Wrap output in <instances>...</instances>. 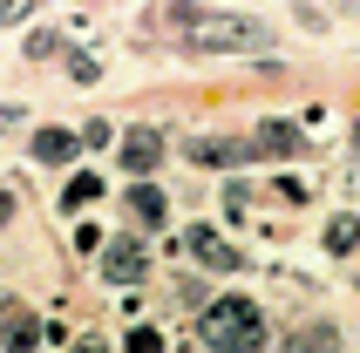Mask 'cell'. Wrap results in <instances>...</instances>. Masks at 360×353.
I'll use <instances>...</instances> for the list:
<instances>
[{
    "label": "cell",
    "mask_w": 360,
    "mask_h": 353,
    "mask_svg": "<svg viewBox=\"0 0 360 353\" xmlns=\"http://www.w3.org/2000/svg\"><path fill=\"white\" fill-rule=\"evenodd\" d=\"M75 353H109V347H102V340H82V347Z\"/></svg>",
    "instance_id": "d6986e66"
},
{
    "label": "cell",
    "mask_w": 360,
    "mask_h": 353,
    "mask_svg": "<svg viewBox=\"0 0 360 353\" xmlns=\"http://www.w3.org/2000/svg\"><path fill=\"white\" fill-rule=\"evenodd\" d=\"M122 353H163V333L157 326H129L122 333Z\"/></svg>",
    "instance_id": "5bb4252c"
},
{
    "label": "cell",
    "mask_w": 360,
    "mask_h": 353,
    "mask_svg": "<svg viewBox=\"0 0 360 353\" xmlns=\"http://www.w3.org/2000/svg\"><path fill=\"white\" fill-rule=\"evenodd\" d=\"M34 340H41V326H34L27 306H7V313H0V347L7 353H34Z\"/></svg>",
    "instance_id": "ba28073f"
},
{
    "label": "cell",
    "mask_w": 360,
    "mask_h": 353,
    "mask_svg": "<svg viewBox=\"0 0 360 353\" xmlns=\"http://www.w3.org/2000/svg\"><path fill=\"white\" fill-rule=\"evenodd\" d=\"M285 353H333V326H306L300 340H285Z\"/></svg>",
    "instance_id": "4fadbf2b"
},
{
    "label": "cell",
    "mask_w": 360,
    "mask_h": 353,
    "mask_svg": "<svg viewBox=\"0 0 360 353\" xmlns=\"http://www.w3.org/2000/svg\"><path fill=\"white\" fill-rule=\"evenodd\" d=\"M252 150H265V157H292V150H300V129H292V122H265L259 136H252Z\"/></svg>",
    "instance_id": "30bf717a"
},
{
    "label": "cell",
    "mask_w": 360,
    "mask_h": 353,
    "mask_svg": "<svg viewBox=\"0 0 360 353\" xmlns=\"http://www.w3.org/2000/svg\"><path fill=\"white\" fill-rule=\"evenodd\" d=\"M122 211L136 217V224H163V217H170V197H163L157 184H129V191H122Z\"/></svg>",
    "instance_id": "52a82bcc"
},
{
    "label": "cell",
    "mask_w": 360,
    "mask_h": 353,
    "mask_svg": "<svg viewBox=\"0 0 360 353\" xmlns=\"http://www.w3.org/2000/svg\"><path fill=\"white\" fill-rule=\"evenodd\" d=\"M191 252H198L211 272H238V265H245V258H238V245H231V238H218L211 224H198V231H191Z\"/></svg>",
    "instance_id": "8992f818"
},
{
    "label": "cell",
    "mask_w": 360,
    "mask_h": 353,
    "mask_svg": "<svg viewBox=\"0 0 360 353\" xmlns=\"http://www.w3.org/2000/svg\"><path fill=\"white\" fill-rule=\"evenodd\" d=\"M170 41H184V48H198V55H224V48H272V27L252 14H224V7H170Z\"/></svg>",
    "instance_id": "6da1fadb"
},
{
    "label": "cell",
    "mask_w": 360,
    "mask_h": 353,
    "mask_svg": "<svg viewBox=\"0 0 360 353\" xmlns=\"http://www.w3.org/2000/svg\"><path fill=\"white\" fill-rule=\"evenodd\" d=\"M34 14V0H0V27H14V20Z\"/></svg>",
    "instance_id": "9a60e30c"
},
{
    "label": "cell",
    "mask_w": 360,
    "mask_h": 353,
    "mask_svg": "<svg viewBox=\"0 0 360 353\" xmlns=\"http://www.w3.org/2000/svg\"><path fill=\"white\" fill-rule=\"evenodd\" d=\"M75 150H82V136H75V129H34V157H41V163L68 170V163H75Z\"/></svg>",
    "instance_id": "9c48e42d"
},
{
    "label": "cell",
    "mask_w": 360,
    "mask_h": 353,
    "mask_svg": "<svg viewBox=\"0 0 360 353\" xmlns=\"http://www.w3.org/2000/svg\"><path fill=\"white\" fill-rule=\"evenodd\" d=\"M143 272H150V258H143V245L136 238H102V278L109 285H143Z\"/></svg>",
    "instance_id": "3957f363"
},
{
    "label": "cell",
    "mask_w": 360,
    "mask_h": 353,
    "mask_svg": "<svg viewBox=\"0 0 360 353\" xmlns=\"http://www.w3.org/2000/svg\"><path fill=\"white\" fill-rule=\"evenodd\" d=\"M7 224H14V197L0 191V231H7Z\"/></svg>",
    "instance_id": "ac0fdd59"
},
{
    "label": "cell",
    "mask_w": 360,
    "mask_h": 353,
    "mask_svg": "<svg viewBox=\"0 0 360 353\" xmlns=\"http://www.w3.org/2000/svg\"><path fill=\"white\" fill-rule=\"evenodd\" d=\"M68 75H75V82H96L102 68H96V61H89V55H68Z\"/></svg>",
    "instance_id": "e0dca14e"
},
{
    "label": "cell",
    "mask_w": 360,
    "mask_h": 353,
    "mask_svg": "<svg viewBox=\"0 0 360 353\" xmlns=\"http://www.w3.org/2000/svg\"><path fill=\"white\" fill-rule=\"evenodd\" d=\"M96 197H102V176H89V170H82V176H68L61 204H68V211H82V204H96Z\"/></svg>",
    "instance_id": "8fae6325"
},
{
    "label": "cell",
    "mask_w": 360,
    "mask_h": 353,
    "mask_svg": "<svg viewBox=\"0 0 360 353\" xmlns=\"http://www.w3.org/2000/svg\"><path fill=\"white\" fill-rule=\"evenodd\" d=\"M27 55H34V61H48V55H61V34H34V41H27Z\"/></svg>",
    "instance_id": "2e32d148"
},
{
    "label": "cell",
    "mask_w": 360,
    "mask_h": 353,
    "mask_svg": "<svg viewBox=\"0 0 360 353\" xmlns=\"http://www.w3.org/2000/svg\"><path fill=\"white\" fill-rule=\"evenodd\" d=\"M360 245V217H333V224H326V252L340 258V252H354Z\"/></svg>",
    "instance_id": "7c38bea8"
},
{
    "label": "cell",
    "mask_w": 360,
    "mask_h": 353,
    "mask_svg": "<svg viewBox=\"0 0 360 353\" xmlns=\"http://www.w3.org/2000/svg\"><path fill=\"white\" fill-rule=\"evenodd\" d=\"M198 333H204V347H211V353H259V347H265V313L252 306V299L224 293V299L204 306Z\"/></svg>",
    "instance_id": "7a4b0ae2"
},
{
    "label": "cell",
    "mask_w": 360,
    "mask_h": 353,
    "mask_svg": "<svg viewBox=\"0 0 360 353\" xmlns=\"http://www.w3.org/2000/svg\"><path fill=\"white\" fill-rule=\"evenodd\" d=\"M163 150H170V143H163V129H150V122H136V129H129V136H122V170H157L163 163Z\"/></svg>",
    "instance_id": "5b68a950"
},
{
    "label": "cell",
    "mask_w": 360,
    "mask_h": 353,
    "mask_svg": "<svg viewBox=\"0 0 360 353\" xmlns=\"http://www.w3.org/2000/svg\"><path fill=\"white\" fill-rule=\"evenodd\" d=\"M259 150L252 143H238V136H198L191 143V163H204V170H238V163H252Z\"/></svg>",
    "instance_id": "277c9868"
}]
</instances>
